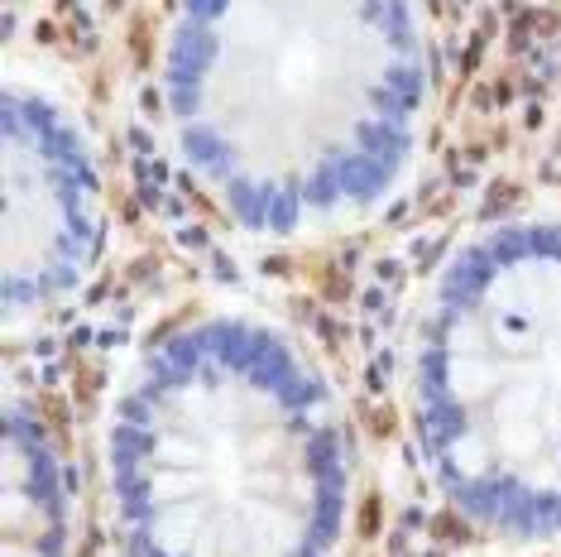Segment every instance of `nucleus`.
<instances>
[{
  "mask_svg": "<svg viewBox=\"0 0 561 557\" xmlns=\"http://www.w3.org/2000/svg\"><path fill=\"white\" fill-rule=\"evenodd\" d=\"M159 82L187 173L254 236L365 217L399 187L427 116L408 5H187Z\"/></svg>",
  "mask_w": 561,
  "mask_h": 557,
  "instance_id": "f257e3e1",
  "label": "nucleus"
},
{
  "mask_svg": "<svg viewBox=\"0 0 561 557\" xmlns=\"http://www.w3.org/2000/svg\"><path fill=\"white\" fill-rule=\"evenodd\" d=\"M130 557H336L351 442L327 375L288 332L207 312L125 375L106 428Z\"/></svg>",
  "mask_w": 561,
  "mask_h": 557,
  "instance_id": "f03ea898",
  "label": "nucleus"
},
{
  "mask_svg": "<svg viewBox=\"0 0 561 557\" xmlns=\"http://www.w3.org/2000/svg\"><path fill=\"white\" fill-rule=\"evenodd\" d=\"M413 433L442 496L504 538H561V217L504 221L437 274Z\"/></svg>",
  "mask_w": 561,
  "mask_h": 557,
  "instance_id": "7ed1b4c3",
  "label": "nucleus"
},
{
  "mask_svg": "<svg viewBox=\"0 0 561 557\" xmlns=\"http://www.w3.org/2000/svg\"><path fill=\"white\" fill-rule=\"evenodd\" d=\"M106 236L101 173L78 116L44 87H5V318L54 308L92 274Z\"/></svg>",
  "mask_w": 561,
  "mask_h": 557,
  "instance_id": "20e7f679",
  "label": "nucleus"
},
{
  "mask_svg": "<svg viewBox=\"0 0 561 557\" xmlns=\"http://www.w3.org/2000/svg\"><path fill=\"white\" fill-rule=\"evenodd\" d=\"M5 557H72V500L44 423L5 413Z\"/></svg>",
  "mask_w": 561,
  "mask_h": 557,
  "instance_id": "39448f33",
  "label": "nucleus"
}]
</instances>
